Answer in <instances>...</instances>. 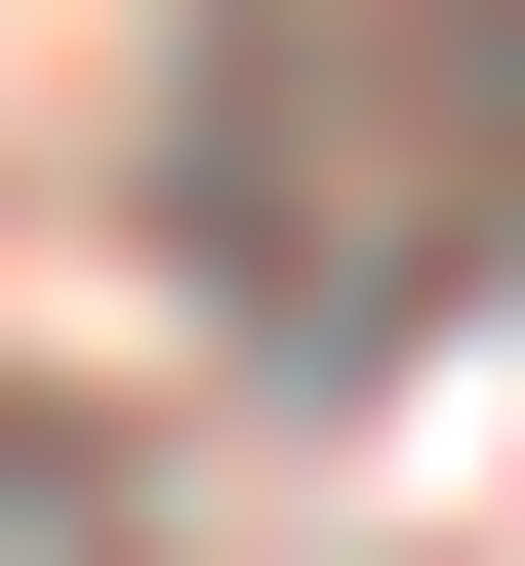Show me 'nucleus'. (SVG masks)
I'll use <instances>...</instances> for the list:
<instances>
[{
  "instance_id": "f257e3e1",
  "label": "nucleus",
  "mask_w": 525,
  "mask_h": 566,
  "mask_svg": "<svg viewBox=\"0 0 525 566\" xmlns=\"http://www.w3.org/2000/svg\"><path fill=\"white\" fill-rule=\"evenodd\" d=\"M162 243L283 365H405L525 283V0H162Z\"/></svg>"
}]
</instances>
